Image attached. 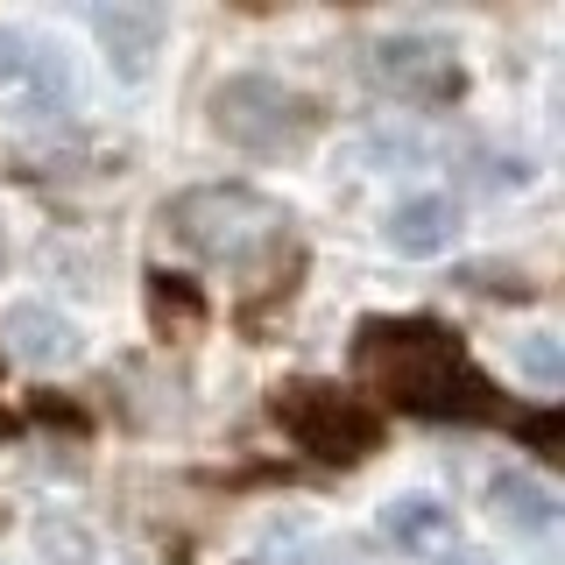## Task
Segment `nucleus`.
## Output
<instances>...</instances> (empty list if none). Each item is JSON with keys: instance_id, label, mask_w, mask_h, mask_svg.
I'll use <instances>...</instances> for the list:
<instances>
[{"instance_id": "f8f14e48", "label": "nucleus", "mask_w": 565, "mask_h": 565, "mask_svg": "<svg viewBox=\"0 0 565 565\" xmlns=\"http://www.w3.org/2000/svg\"><path fill=\"white\" fill-rule=\"evenodd\" d=\"M516 367L537 388H558L565 382V347L552 340V332H523V340H516Z\"/></svg>"}, {"instance_id": "ddd939ff", "label": "nucleus", "mask_w": 565, "mask_h": 565, "mask_svg": "<svg viewBox=\"0 0 565 565\" xmlns=\"http://www.w3.org/2000/svg\"><path fill=\"white\" fill-rule=\"evenodd\" d=\"M35 544H43L57 565H99V544L85 537L78 523H43V530H35Z\"/></svg>"}, {"instance_id": "4468645a", "label": "nucleus", "mask_w": 565, "mask_h": 565, "mask_svg": "<svg viewBox=\"0 0 565 565\" xmlns=\"http://www.w3.org/2000/svg\"><path fill=\"white\" fill-rule=\"evenodd\" d=\"M199 326V297L184 290V276H156V326Z\"/></svg>"}, {"instance_id": "9d476101", "label": "nucleus", "mask_w": 565, "mask_h": 565, "mask_svg": "<svg viewBox=\"0 0 565 565\" xmlns=\"http://www.w3.org/2000/svg\"><path fill=\"white\" fill-rule=\"evenodd\" d=\"M488 509H494V523H509L516 537H552L558 530V494L544 488L537 473H494Z\"/></svg>"}, {"instance_id": "0eeeda50", "label": "nucleus", "mask_w": 565, "mask_h": 565, "mask_svg": "<svg viewBox=\"0 0 565 565\" xmlns=\"http://www.w3.org/2000/svg\"><path fill=\"white\" fill-rule=\"evenodd\" d=\"M93 35H99L106 64H114L120 78H141V71H149V57L163 50V8H128V0L93 8Z\"/></svg>"}, {"instance_id": "1a4fd4ad", "label": "nucleus", "mask_w": 565, "mask_h": 565, "mask_svg": "<svg viewBox=\"0 0 565 565\" xmlns=\"http://www.w3.org/2000/svg\"><path fill=\"white\" fill-rule=\"evenodd\" d=\"M388 247H396V255H446L452 247V234H459V205L452 199H438V191H424V199H403L396 212H388Z\"/></svg>"}, {"instance_id": "6e6552de", "label": "nucleus", "mask_w": 565, "mask_h": 565, "mask_svg": "<svg viewBox=\"0 0 565 565\" xmlns=\"http://www.w3.org/2000/svg\"><path fill=\"white\" fill-rule=\"evenodd\" d=\"M0 340H8V353L29 361V367H64L71 353H78V326L57 318L50 305H14L0 318Z\"/></svg>"}, {"instance_id": "2eb2a0df", "label": "nucleus", "mask_w": 565, "mask_h": 565, "mask_svg": "<svg viewBox=\"0 0 565 565\" xmlns=\"http://www.w3.org/2000/svg\"><path fill=\"white\" fill-rule=\"evenodd\" d=\"M446 565H488V558H473V552H459V558H446Z\"/></svg>"}, {"instance_id": "f257e3e1", "label": "nucleus", "mask_w": 565, "mask_h": 565, "mask_svg": "<svg viewBox=\"0 0 565 565\" xmlns=\"http://www.w3.org/2000/svg\"><path fill=\"white\" fill-rule=\"evenodd\" d=\"M353 375L375 388L382 403L431 424H494L502 396L481 367L467 361L459 332L438 318H367L353 332Z\"/></svg>"}, {"instance_id": "39448f33", "label": "nucleus", "mask_w": 565, "mask_h": 565, "mask_svg": "<svg viewBox=\"0 0 565 565\" xmlns=\"http://www.w3.org/2000/svg\"><path fill=\"white\" fill-rule=\"evenodd\" d=\"M71 99H78V78H71L64 43L14 29V22L0 29V106H14L29 120H57L71 114Z\"/></svg>"}, {"instance_id": "f03ea898", "label": "nucleus", "mask_w": 565, "mask_h": 565, "mask_svg": "<svg viewBox=\"0 0 565 565\" xmlns=\"http://www.w3.org/2000/svg\"><path fill=\"white\" fill-rule=\"evenodd\" d=\"M163 226L191 255L226 262V269L255 276L290 247V212L276 199H262L255 184H199V191H177L163 205Z\"/></svg>"}, {"instance_id": "20e7f679", "label": "nucleus", "mask_w": 565, "mask_h": 565, "mask_svg": "<svg viewBox=\"0 0 565 565\" xmlns=\"http://www.w3.org/2000/svg\"><path fill=\"white\" fill-rule=\"evenodd\" d=\"M269 411L297 438V452L326 459V467H353V459H367L382 446V417L332 382H282L269 396Z\"/></svg>"}, {"instance_id": "423d86ee", "label": "nucleus", "mask_w": 565, "mask_h": 565, "mask_svg": "<svg viewBox=\"0 0 565 565\" xmlns=\"http://www.w3.org/2000/svg\"><path fill=\"white\" fill-rule=\"evenodd\" d=\"M375 78L396 99L452 106L459 85H467V71H459L452 43H438V35H382V43H375Z\"/></svg>"}, {"instance_id": "9b49d317", "label": "nucleus", "mask_w": 565, "mask_h": 565, "mask_svg": "<svg viewBox=\"0 0 565 565\" xmlns=\"http://www.w3.org/2000/svg\"><path fill=\"white\" fill-rule=\"evenodd\" d=\"M382 537L396 544V552H438V544L452 537V509L438 502V494H396V502L382 509Z\"/></svg>"}, {"instance_id": "dca6fc26", "label": "nucleus", "mask_w": 565, "mask_h": 565, "mask_svg": "<svg viewBox=\"0 0 565 565\" xmlns=\"http://www.w3.org/2000/svg\"><path fill=\"white\" fill-rule=\"evenodd\" d=\"M0 255H8V247H0Z\"/></svg>"}, {"instance_id": "7ed1b4c3", "label": "nucleus", "mask_w": 565, "mask_h": 565, "mask_svg": "<svg viewBox=\"0 0 565 565\" xmlns=\"http://www.w3.org/2000/svg\"><path fill=\"white\" fill-rule=\"evenodd\" d=\"M212 135L247 156H305L318 135V106L276 78H226L212 93Z\"/></svg>"}]
</instances>
